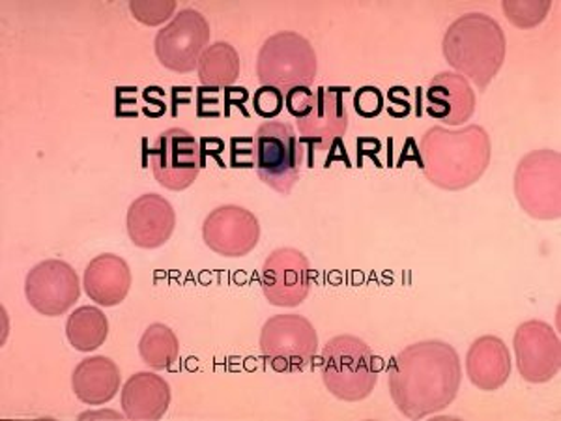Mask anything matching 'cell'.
Instances as JSON below:
<instances>
[{
  "mask_svg": "<svg viewBox=\"0 0 561 421\" xmlns=\"http://www.w3.org/2000/svg\"><path fill=\"white\" fill-rule=\"evenodd\" d=\"M388 377L389 394L399 412L421 420L455 401L462 383L460 357L446 341H420L391 357Z\"/></svg>",
  "mask_w": 561,
  "mask_h": 421,
  "instance_id": "cell-1",
  "label": "cell"
},
{
  "mask_svg": "<svg viewBox=\"0 0 561 421\" xmlns=\"http://www.w3.org/2000/svg\"><path fill=\"white\" fill-rule=\"evenodd\" d=\"M420 153L431 184L460 192L479 182L491 166V137L476 124L460 129L434 126L421 137Z\"/></svg>",
  "mask_w": 561,
  "mask_h": 421,
  "instance_id": "cell-2",
  "label": "cell"
},
{
  "mask_svg": "<svg viewBox=\"0 0 561 421\" xmlns=\"http://www.w3.org/2000/svg\"><path fill=\"white\" fill-rule=\"evenodd\" d=\"M442 49L457 73L478 84L479 89H486L504 66L507 39L494 18L472 12L449 25Z\"/></svg>",
  "mask_w": 561,
  "mask_h": 421,
  "instance_id": "cell-3",
  "label": "cell"
},
{
  "mask_svg": "<svg viewBox=\"0 0 561 421\" xmlns=\"http://www.w3.org/2000/svg\"><path fill=\"white\" fill-rule=\"evenodd\" d=\"M322 380L341 401H364L377 386V356L364 339L337 335L322 351Z\"/></svg>",
  "mask_w": 561,
  "mask_h": 421,
  "instance_id": "cell-4",
  "label": "cell"
},
{
  "mask_svg": "<svg viewBox=\"0 0 561 421\" xmlns=\"http://www.w3.org/2000/svg\"><path fill=\"white\" fill-rule=\"evenodd\" d=\"M317 70L319 60L313 44L294 31L270 36L256 57V77L261 87H274L280 92L311 87Z\"/></svg>",
  "mask_w": 561,
  "mask_h": 421,
  "instance_id": "cell-5",
  "label": "cell"
},
{
  "mask_svg": "<svg viewBox=\"0 0 561 421\" xmlns=\"http://www.w3.org/2000/svg\"><path fill=\"white\" fill-rule=\"evenodd\" d=\"M253 140L259 179L274 192L288 195L300 179L306 152L293 126L287 122H264Z\"/></svg>",
  "mask_w": 561,
  "mask_h": 421,
  "instance_id": "cell-6",
  "label": "cell"
},
{
  "mask_svg": "<svg viewBox=\"0 0 561 421\" xmlns=\"http://www.w3.org/2000/svg\"><path fill=\"white\" fill-rule=\"evenodd\" d=\"M259 346L272 369L296 373L313 362L319 351V335L301 315H275L262 326Z\"/></svg>",
  "mask_w": 561,
  "mask_h": 421,
  "instance_id": "cell-7",
  "label": "cell"
},
{
  "mask_svg": "<svg viewBox=\"0 0 561 421\" xmlns=\"http://www.w3.org/2000/svg\"><path fill=\"white\" fill-rule=\"evenodd\" d=\"M561 158L556 150H536L518 161L515 195L529 217L558 219L561 216Z\"/></svg>",
  "mask_w": 561,
  "mask_h": 421,
  "instance_id": "cell-8",
  "label": "cell"
},
{
  "mask_svg": "<svg viewBox=\"0 0 561 421\" xmlns=\"http://www.w3.org/2000/svg\"><path fill=\"white\" fill-rule=\"evenodd\" d=\"M210 44V25L203 13L185 8L153 39V52L167 70L190 73L197 70L201 55Z\"/></svg>",
  "mask_w": 561,
  "mask_h": 421,
  "instance_id": "cell-9",
  "label": "cell"
},
{
  "mask_svg": "<svg viewBox=\"0 0 561 421\" xmlns=\"http://www.w3.org/2000/svg\"><path fill=\"white\" fill-rule=\"evenodd\" d=\"M153 179L171 192H184L197 180L203 152L197 139L182 128L165 129L148 150Z\"/></svg>",
  "mask_w": 561,
  "mask_h": 421,
  "instance_id": "cell-10",
  "label": "cell"
},
{
  "mask_svg": "<svg viewBox=\"0 0 561 421\" xmlns=\"http://www.w3.org/2000/svg\"><path fill=\"white\" fill-rule=\"evenodd\" d=\"M311 262L300 249H275L262 264V293L272 306H301L311 293Z\"/></svg>",
  "mask_w": 561,
  "mask_h": 421,
  "instance_id": "cell-11",
  "label": "cell"
},
{
  "mask_svg": "<svg viewBox=\"0 0 561 421\" xmlns=\"http://www.w3.org/2000/svg\"><path fill=\"white\" fill-rule=\"evenodd\" d=\"M26 300L44 317H60L79 300L81 283L71 264L47 259L36 264L25 280Z\"/></svg>",
  "mask_w": 561,
  "mask_h": 421,
  "instance_id": "cell-12",
  "label": "cell"
},
{
  "mask_svg": "<svg viewBox=\"0 0 561 421\" xmlns=\"http://www.w3.org/2000/svg\"><path fill=\"white\" fill-rule=\"evenodd\" d=\"M513 346L517 356L518 373L526 383H549L560 373V338L549 322L526 320L518 326L513 338Z\"/></svg>",
  "mask_w": 561,
  "mask_h": 421,
  "instance_id": "cell-13",
  "label": "cell"
},
{
  "mask_svg": "<svg viewBox=\"0 0 561 421\" xmlns=\"http://www.w3.org/2000/svg\"><path fill=\"white\" fill-rule=\"evenodd\" d=\"M203 240L217 255L240 259L256 248L261 225L255 214L243 206H217L203 224Z\"/></svg>",
  "mask_w": 561,
  "mask_h": 421,
  "instance_id": "cell-14",
  "label": "cell"
},
{
  "mask_svg": "<svg viewBox=\"0 0 561 421\" xmlns=\"http://www.w3.org/2000/svg\"><path fill=\"white\" fill-rule=\"evenodd\" d=\"M343 92L346 89L339 87H319L314 90V102L311 111L298 121L301 145L311 150L328 152L339 145L341 137L348 128V113H346Z\"/></svg>",
  "mask_w": 561,
  "mask_h": 421,
  "instance_id": "cell-15",
  "label": "cell"
},
{
  "mask_svg": "<svg viewBox=\"0 0 561 421\" xmlns=\"http://www.w3.org/2000/svg\"><path fill=\"white\" fill-rule=\"evenodd\" d=\"M126 229L134 246L156 249L165 246L176 229L173 205L158 193H147L135 198L126 217Z\"/></svg>",
  "mask_w": 561,
  "mask_h": 421,
  "instance_id": "cell-16",
  "label": "cell"
},
{
  "mask_svg": "<svg viewBox=\"0 0 561 421\" xmlns=\"http://www.w3.org/2000/svg\"><path fill=\"white\" fill-rule=\"evenodd\" d=\"M427 115L449 126H460L476 113V92L472 84L457 71H442L428 83Z\"/></svg>",
  "mask_w": 561,
  "mask_h": 421,
  "instance_id": "cell-17",
  "label": "cell"
},
{
  "mask_svg": "<svg viewBox=\"0 0 561 421\" xmlns=\"http://www.w3.org/2000/svg\"><path fill=\"white\" fill-rule=\"evenodd\" d=\"M84 291L98 306L115 307L126 300L131 288L128 262L115 253L94 257L84 270Z\"/></svg>",
  "mask_w": 561,
  "mask_h": 421,
  "instance_id": "cell-18",
  "label": "cell"
},
{
  "mask_svg": "<svg viewBox=\"0 0 561 421\" xmlns=\"http://www.w3.org/2000/svg\"><path fill=\"white\" fill-rule=\"evenodd\" d=\"M466 375L476 388L496 391L511 377V352L496 335L473 341L466 354Z\"/></svg>",
  "mask_w": 561,
  "mask_h": 421,
  "instance_id": "cell-19",
  "label": "cell"
},
{
  "mask_svg": "<svg viewBox=\"0 0 561 421\" xmlns=\"http://www.w3.org/2000/svg\"><path fill=\"white\" fill-rule=\"evenodd\" d=\"M121 402L128 420H161L171 405V386L156 373H135L122 388Z\"/></svg>",
  "mask_w": 561,
  "mask_h": 421,
  "instance_id": "cell-20",
  "label": "cell"
},
{
  "mask_svg": "<svg viewBox=\"0 0 561 421\" xmlns=\"http://www.w3.org/2000/svg\"><path fill=\"white\" fill-rule=\"evenodd\" d=\"M71 388L79 401L100 407L111 401L121 389V369L111 357H87L73 369Z\"/></svg>",
  "mask_w": 561,
  "mask_h": 421,
  "instance_id": "cell-21",
  "label": "cell"
},
{
  "mask_svg": "<svg viewBox=\"0 0 561 421\" xmlns=\"http://www.w3.org/2000/svg\"><path fill=\"white\" fill-rule=\"evenodd\" d=\"M198 81L206 89H227L240 76V55L227 42L208 45L197 66Z\"/></svg>",
  "mask_w": 561,
  "mask_h": 421,
  "instance_id": "cell-22",
  "label": "cell"
},
{
  "mask_svg": "<svg viewBox=\"0 0 561 421\" xmlns=\"http://www.w3.org/2000/svg\"><path fill=\"white\" fill-rule=\"evenodd\" d=\"M108 320L96 306L77 307L66 320V338L79 352H92L105 343Z\"/></svg>",
  "mask_w": 561,
  "mask_h": 421,
  "instance_id": "cell-23",
  "label": "cell"
},
{
  "mask_svg": "<svg viewBox=\"0 0 561 421\" xmlns=\"http://www.w3.org/2000/svg\"><path fill=\"white\" fill-rule=\"evenodd\" d=\"M139 354L148 367L156 371L169 369L179 360V338L169 326L153 322L140 338Z\"/></svg>",
  "mask_w": 561,
  "mask_h": 421,
  "instance_id": "cell-24",
  "label": "cell"
},
{
  "mask_svg": "<svg viewBox=\"0 0 561 421\" xmlns=\"http://www.w3.org/2000/svg\"><path fill=\"white\" fill-rule=\"evenodd\" d=\"M502 8L513 25L529 29L539 25L547 18L552 2H504Z\"/></svg>",
  "mask_w": 561,
  "mask_h": 421,
  "instance_id": "cell-25",
  "label": "cell"
},
{
  "mask_svg": "<svg viewBox=\"0 0 561 421\" xmlns=\"http://www.w3.org/2000/svg\"><path fill=\"white\" fill-rule=\"evenodd\" d=\"M129 10L139 23L160 25L173 15L176 2H131Z\"/></svg>",
  "mask_w": 561,
  "mask_h": 421,
  "instance_id": "cell-26",
  "label": "cell"
},
{
  "mask_svg": "<svg viewBox=\"0 0 561 421\" xmlns=\"http://www.w3.org/2000/svg\"><path fill=\"white\" fill-rule=\"evenodd\" d=\"M285 107V96L274 87H261L253 96V109L262 118H275Z\"/></svg>",
  "mask_w": 561,
  "mask_h": 421,
  "instance_id": "cell-27",
  "label": "cell"
},
{
  "mask_svg": "<svg viewBox=\"0 0 561 421\" xmlns=\"http://www.w3.org/2000/svg\"><path fill=\"white\" fill-rule=\"evenodd\" d=\"M386 100H383L382 90L377 87H362L354 96V109L359 116L364 118H377L383 111Z\"/></svg>",
  "mask_w": 561,
  "mask_h": 421,
  "instance_id": "cell-28",
  "label": "cell"
},
{
  "mask_svg": "<svg viewBox=\"0 0 561 421\" xmlns=\"http://www.w3.org/2000/svg\"><path fill=\"white\" fill-rule=\"evenodd\" d=\"M313 102L314 90L311 87H296L285 92V107L296 121H300L311 111Z\"/></svg>",
  "mask_w": 561,
  "mask_h": 421,
  "instance_id": "cell-29",
  "label": "cell"
},
{
  "mask_svg": "<svg viewBox=\"0 0 561 421\" xmlns=\"http://www.w3.org/2000/svg\"><path fill=\"white\" fill-rule=\"evenodd\" d=\"M230 148H232L230 166L238 167V169L255 166V140L249 139V137H234L230 140Z\"/></svg>",
  "mask_w": 561,
  "mask_h": 421,
  "instance_id": "cell-30",
  "label": "cell"
},
{
  "mask_svg": "<svg viewBox=\"0 0 561 421\" xmlns=\"http://www.w3.org/2000/svg\"><path fill=\"white\" fill-rule=\"evenodd\" d=\"M248 98V90L227 87V89H225V100H227L225 105H227V115H229V109L232 107V103H237L238 107H242L243 102H245Z\"/></svg>",
  "mask_w": 561,
  "mask_h": 421,
  "instance_id": "cell-31",
  "label": "cell"
}]
</instances>
